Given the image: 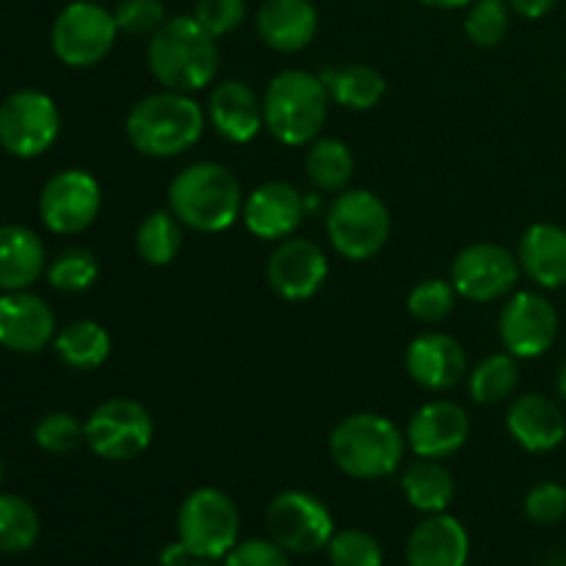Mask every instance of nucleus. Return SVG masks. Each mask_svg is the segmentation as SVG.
I'll return each mask as SVG.
<instances>
[{"label": "nucleus", "mask_w": 566, "mask_h": 566, "mask_svg": "<svg viewBox=\"0 0 566 566\" xmlns=\"http://www.w3.org/2000/svg\"><path fill=\"white\" fill-rule=\"evenodd\" d=\"M182 249V221L166 210H153L136 230V252L147 265H169Z\"/></svg>", "instance_id": "c756f323"}, {"label": "nucleus", "mask_w": 566, "mask_h": 566, "mask_svg": "<svg viewBox=\"0 0 566 566\" xmlns=\"http://www.w3.org/2000/svg\"><path fill=\"white\" fill-rule=\"evenodd\" d=\"M409 379L431 392H442L457 387L468 374V354L457 337L446 332H423L407 346Z\"/></svg>", "instance_id": "6ab92c4d"}, {"label": "nucleus", "mask_w": 566, "mask_h": 566, "mask_svg": "<svg viewBox=\"0 0 566 566\" xmlns=\"http://www.w3.org/2000/svg\"><path fill=\"white\" fill-rule=\"evenodd\" d=\"M332 103L348 111H370L385 99L387 81L370 64H343L321 72Z\"/></svg>", "instance_id": "a878e982"}, {"label": "nucleus", "mask_w": 566, "mask_h": 566, "mask_svg": "<svg viewBox=\"0 0 566 566\" xmlns=\"http://www.w3.org/2000/svg\"><path fill=\"white\" fill-rule=\"evenodd\" d=\"M221 566H291V553L282 551L271 536L265 539H241L224 558Z\"/></svg>", "instance_id": "a19ab883"}, {"label": "nucleus", "mask_w": 566, "mask_h": 566, "mask_svg": "<svg viewBox=\"0 0 566 566\" xmlns=\"http://www.w3.org/2000/svg\"><path fill=\"white\" fill-rule=\"evenodd\" d=\"M55 313L42 296L31 291H11L0 296V346L14 354H36L55 337Z\"/></svg>", "instance_id": "a211bd4d"}, {"label": "nucleus", "mask_w": 566, "mask_h": 566, "mask_svg": "<svg viewBox=\"0 0 566 566\" xmlns=\"http://www.w3.org/2000/svg\"><path fill=\"white\" fill-rule=\"evenodd\" d=\"M551 566H566V562H562V564H551Z\"/></svg>", "instance_id": "09e8293b"}, {"label": "nucleus", "mask_w": 566, "mask_h": 566, "mask_svg": "<svg viewBox=\"0 0 566 566\" xmlns=\"http://www.w3.org/2000/svg\"><path fill=\"white\" fill-rule=\"evenodd\" d=\"M48 282L61 293H83L97 282L99 263L94 252L83 247H70L55 254L48 265Z\"/></svg>", "instance_id": "72a5a7b5"}, {"label": "nucleus", "mask_w": 566, "mask_h": 566, "mask_svg": "<svg viewBox=\"0 0 566 566\" xmlns=\"http://www.w3.org/2000/svg\"><path fill=\"white\" fill-rule=\"evenodd\" d=\"M103 208V188L86 169H64L44 182L39 216L55 235H77L94 224Z\"/></svg>", "instance_id": "ddd939ff"}, {"label": "nucleus", "mask_w": 566, "mask_h": 566, "mask_svg": "<svg viewBox=\"0 0 566 566\" xmlns=\"http://www.w3.org/2000/svg\"><path fill=\"white\" fill-rule=\"evenodd\" d=\"M307 202L293 182L269 180L243 197L241 219L260 241H285L302 227Z\"/></svg>", "instance_id": "dca6fc26"}, {"label": "nucleus", "mask_w": 566, "mask_h": 566, "mask_svg": "<svg viewBox=\"0 0 566 566\" xmlns=\"http://www.w3.org/2000/svg\"><path fill=\"white\" fill-rule=\"evenodd\" d=\"M506 429L523 451L551 453L564 442L566 418L553 398L542 392H523L509 407Z\"/></svg>", "instance_id": "412c9836"}, {"label": "nucleus", "mask_w": 566, "mask_h": 566, "mask_svg": "<svg viewBox=\"0 0 566 566\" xmlns=\"http://www.w3.org/2000/svg\"><path fill=\"white\" fill-rule=\"evenodd\" d=\"M564 86H566V72H564Z\"/></svg>", "instance_id": "8fccbe9b"}, {"label": "nucleus", "mask_w": 566, "mask_h": 566, "mask_svg": "<svg viewBox=\"0 0 566 566\" xmlns=\"http://www.w3.org/2000/svg\"><path fill=\"white\" fill-rule=\"evenodd\" d=\"M407 434L390 418L376 412H354L329 434V457L340 473L357 481L390 479L403 462Z\"/></svg>", "instance_id": "39448f33"}, {"label": "nucleus", "mask_w": 566, "mask_h": 566, "mask_svg": "<svg viewBox=\"0 0 566 566\" xmlns=\"http://www.w3.org/2000/svg\"><path fill=\"white\" fill-rule=\"evenodd\" d=\"M147 66L164 88L193 94L216 81L219 39L193 14H175L149 36Z\"/></svg>", "instance_id": "f257e3e1"}, {"label": "nucleus", "mask_w": 566, "mask_h": 566, "mask_svg": "<svg viewBox=\"0 0 566 566\" xmlns=\"http://www.w3.org/2000/svg\"><path fill=\"white\" fill-rule=\"evenodd\" d=\"M205 116L213 125L224 142L230 144H249L258 138L263 130V99L258 97L249 83L235 81H219L210 88L208 105H205Z\"/></svg>", "instance_id": "aec40b11"}, {"label": "nucleus", "mask_w": 566, "mask_h": 566, "mask_svg": "<svg viewBox=\"0 0 566 566\" xmlns=\"http://www.w3.org/2000/svg\"><path fill=\"white\" fill-rule=\"evenodd\" d=\"M517 260L523 274L545 291L566 285V230L551 221L531 224L520 238Z\"/></svg>", "instance_id": "b1692460"}, {"label": "nucleus", "mask_w": 566, "mask_h": 566, "mask_svg": "<svg viewBox=\"0 0 566 566\" xmlns=\"http://www.w3.org/2000/svg\"><path fill=\"white\" fill-rule=\"evenodd\" d=\"M525 517L534 525H556L566 517V486L556 481H539L523 501Z\"/></svg>", "instance_id": "58836bf2"}, {"label": "nucleus", "mask_w": 566, "mask_h": 566, "mask_svg": "<svg viewBox=\"0 0 566 566\" xmlns=\"http://www.w3.org/2000/svg\"><path fill=\"white\" fill-rule=\"evenodd\" d=\"M265 531L291 556H315L335 536V517L313 492L285 490L265 509Z\"/></svg>", "instance_id": "1a4fd4ad"}, {"label": "nucleus", "mask_w": 566, "mask_h": 566, "mask_svg": "<svg viewBox=\"0 0 566 566\" xmlns=\"http://www.w3.org/2000/svg\"><path fill=\"white\" fill-rule=\"evenodd\" d=\"M59 133L61 114L50 94L20 88L0 105V147L14 158H39L53 147Z\"/></svg>", "instance_id": "9b49d317"}, {"label": "nucleus", "mask_w": 566, "mask_h": 566, "mask_svg": "<svg viewBox=\"0 0 566 566\" xmlns=\"http://www.w3.org/2000/svg\"><path fill=\"white\" fill-rule=\"evenodd\" d=\"M520 260L501 243H470L453 258L451 285L468 302L490 304L501 302L517 287Z\"/></svg>", "instance_id": "f8f14e48"}, {"label": "nucleus", "mask_w": 566, "mask_h": 566, "mask_svg": "<svg viewBox=\"0 0 566 566\" xmlns=\"http://www.w3.org/2000/svg\"><path fill=\"white\" fill-rule=\"evenodd\" d=\"M392 219L385 199L368 188H346L335 193L326 210V235L332 249L352 263L376 258L390 241Z\"/></svg>", "instance_id": "423d86ee"}, {"label": "nucleus", "mask_w": 566, "mask_h": 566, "mask_svg": "<svg viewBox=\"0 0 566 566\" xmlns=\"http://www.w3.org/2000/svg\"><path fill=\"white\" fill-rule=\"evenodd\" d=\"M556 390H558V396H562V401H566V359L556 374Z\"/></svg>", "instance_id": "a18cd8bd"}, {"label": "nucleus", "mask_w": 566, "mask_h": 566, "mask_svg": "<svg viewBox=\"0 0 566 566\" xmlns=\"http://www.w3.org/2000/svg\"><path fill=\"white\" fill-rule=\"evenodd\" d=\"M191 14L205 31L221 39L247 20V0H197Z\"/></svg>", "instance_id": "ea45409f"}, {"label": "nucleus", "mask_w": 566, "mask_h": 566, "mask_svg": "<svg viewBox=\"0 0 566 566\" xmlns=\"http://www.w3.org/2000/svg\"><path fill=\"white\" fill-rule=\"evenodd\" d=\"M401 490L409 506L423 514L448 512L457 495L453 475L440 459H415L401 475Z\"/></svg>", "instance_id": "bb28decb"}, {"label": "nucleus", "mask_w": 566, "mask_h": 566, "mask_svg": "<svg viewBox=\"0 0 566 566\" xmlns=\"http://www.w3.org/2000/svg\"><path fill=\"white\" fill-rule=\"evenodd\" d=\"M114 20L125 36H153L169 20V14H166L164 0H119Z\"/></svg>", "instance_id": "4c0bfd02"}, {"label": "nucleus", "mask_w": 566, "mask_h": 566, "mask_svg": "<svg viewBox=\"0 0 566 566\" xmlns=\"http://www.w3.org/2000/svg\"><path fill=\"white\" fill-rule=\"evenodd\" d=\"M177 539L193 558L221 562L241 542V512L235 501L216 486L193 490L177 512Z\"/></svg>", "instance_id": "0eeeda50"}, {"label": "nucleus", "mask_w": 566, "mask_h": 566, "mask_svg": "<svg viewBox=\"0 0 566 566\" xmlns=\"http://www.w3.org/2000/svg\"><path fill=\"white\" fill-rule=\"evenodd\" d=\"M457 298L459 293L451 282L440 280V276H429V280L418 282L409 291L407 310L420 324H442L457 307Z\"/></svg>", "instance_id": "f704fd0d"}, {"label": "nucleus", "mask_w": 566, "mask_h": 566, "mask_svg": "<svg viewBox=\"0 0 566 566\" xmlns=\"http://www.w3.org/2000/svg\"><path fill=\"white\" fill-rule=\"evenodd\" d=\"M119 28L114 11L94 0H72L59 11L50 31V44L61 64L88 70L114 50Z\"/></svg>", "instance_id": "6e6552de"}, {"label": "nucleus", "mask_w": 566, "mask_h": 566, "mask_svg": "<svg viewBox=\"0 0 566 566\" xmlns=\"http://www.w3.org/2000/svg\"><path fill=\"white\" fill-rule=\"evenodd\" d=\"M42 534V520L31 501L22 495L3 492L0 495V553H28L39 542Z\"/></svg>", "instance_id": "2f4dec72"}, {"label": "nucleus", "mask_w": 566, "mask_h": 566, "mask_svg": "<svg viewBox=\"0 0 566 566\" xmlns=\"http://www.w3.org/2000/svg\"><path fill=\"white\" fill-rule=\"evenodd\" d=\"M158 562H160V566H188L193 562V553L188 551L180 539H177V542H169V545L160 551Z\"/></svg>", "instance_id": "37998d69"}, {"label": "nucleus", "mask_w": 566, "mask_h": 566, "mask_svg": "<svg viewBox=\"0 0 566 566\" xmlns=\"http://www.w3.org/2000/svg\"><path fill=\"white\" fill-rule=\"evenodd\" d=\"M254 28L265 48L276 53H298L318 33V9L313 0H263L254 14Z\"/></svg>", "instance_id": "4be33fe9"}, {"label": "nucleus", "mask_w": 566, "mask_h": 566, "mask_svg": "<svg viewBox=\"0 0 566 566\" xmlns=\"http://www.w3.org/2000/svg\"><path fill=\"white\" fill-rule=\"evenodd\" d=\"M48 271L42 238L22 224L0 227V291H28Z\"/></svg>", "instance_id": "393cba45"}, {"label": "nucleus", "mask_w": 566, "mask_h": 566, "mask_svg": "<svg viewBox=\"0 0 566 566\" xmlns=\"http://www.w3.org/2000/svg\"><path fill=\"white\" fill-rule=\"evenodd\" d=\"M271 291L285 302H307L324 287L329 276V258L307 238H285L276 243L265 265Z\"/></svg>", "instance_id": "2eb2a0df"}, {"label": "nucleus", "mask_w": 566, "mask_h": 566, "mask_svg": "<svg viewBox=\"0 0 566 566\" xmlns=\"http://www.w3.org/2000/svg\"><path fill=\"white\" fill-rule=\"evenodd\" d=\"M169 210L182 227L205 235L230 230L243 210L241 180L216 160H199L169 182Z\"/></svg>", "instance_id": "7ed1b4c3"}, {"label": "nucleus", "mask_w": 566, "mask_h": 566, "mask_svg": "<svg viewBox=\"0 0 566 566\" xmlns=\"http://www.w3.org/2000/svg\"><path fill=\"white\" fill-rule=\"evenodd\" d=\"M205 122V108L191 94L164 88L133 105L125 119V133L136 153L164 160L197 147Z\"/></svg>", "instance_id": "f03ea898"}, {"label": "nucleus", "mask_w": 566, "mask_h": 566, "mask_svg": "<svg viewBox=\"0 0 566 566\" xmlns=\"http://www.w3.org/2000/svg\"><path fill=\"white\" fill-rule=\"evenodd\" d=\"M33 442L44 453H72L81 442H86V426L72 412H50L33 429Z\"/></svg>", "instance_id": "e433bc0d"}, {"label": "nucleus", "mask_w": 566, "mask_h": 566, "mask_svg": "<svg viewBox=\"0 0 566 566\" xmlns=\"http://www.w3.org/2000/svg\"><path fill=\"white\" fill-rule=\"evenodd\" d=\"M556 307L536 291H517L506 298L497 318V335L503 348L517 359H536L551 352L558 340Z\"/></svg>", "instance_id": "4468645a"}, {"label": "nucleus", "mask_w": 566, "mask_h": 566, "mask_svg": "<svg viewBox=\"0 0 566 566\" xmlns=\"http://www.w3.org/2000/svg\"><path fill=\"white\" fill-rule=\"evenodd\" d=\"M520 385V365L517 357L509 352L492 354V357L481 359L473 370H470V398L481 407H495V403L506 401L514 396Z\"/></svg>", "instance_id": "7c9ffc66"}, {"label": "nucleus", "mask_w": 566, "mask_h": 566, "mask_svg": "<svg viewBox=\"0 0 566 566\" xmlns=\"http://www.w3.org/2000/svg\"><path fill=\"white\" fill-rule=\"evenodd\" d=\"M329 92L321 75L307 70H282L263 92L265 130L285 147H307L329 119Z\"/></svg>", "instance_id": "20e7f679"}, {"label": "nucleus", "mask_w": 566, "mask_h": 566, "mask_svg": "<svg viewBox=\"0 0 566 566\" xmlns=\"http://www.w3.org/2000/svg\"><path fill=\"white\" fill-rule=\"evenodd\" d=\"M3 479H6V468H3V459H0V484H3Z\"/></svg>", "instance_id": "de8ad7c7"}, {"label": "nucleus", "mask_w": 566, "mask_h": 566, "mask_svg": "<svg viewBox=\"0 0 566 566\" xmlns=\"http://www.w3.org/2000/svg\"><path fill=\"white\" fill-rule=\"evenodd\" d=\"M512 6V11L523 20H542V17L551 14L556 9L558 0H506Z\"/></svg>", "instance_id": "79ce46f5"}, {"label": "nucleus", "mask_w": 566, "mask_h": 566, "mask_svg": "<svg viewBox=\"0 0 566 566\" xmlns=\"http://www.w3.org/2000/svg\"><path fill=\"white\" fill-rule=\"evenodd\" d=\"M53 352L66 368L72 370H94L108 359L111 335L97 321H72L64 329L55 332Z\"/></svg>", "instance_id": "cd10ccee"}, {"label": "nucleus", "mask_w": 566, "mask_h": 566, "mask_svg": "<svg viewBox=\"0 0 566 566\" xmlns=\"http://www.w3.org/2000/svg\"><path fill=\"white\" fill-rule=\"evenodd\" d=\"M468 528L451 514H426L407 539V566H468Z\"/></svg>", "instance_id": "5701e85b"}, {"label": "nucleus", "mask_w": 566, "mask_h": 566, "mask_svg": "<svg viewBox=\"0 0 566 566\" xmlns=\"http://www.w3.org/2000/svg\"><path fill=\"white\" fill-rule=\"evenodd\" d=\"M470 437V418L459 403L434 398L415 409L407 426V448L420 459H448L462 451Z\"/></svg>", "instance_id": "f3484780"}, {"label": "nucleus", "mask_w": 566, "mask_h": 566, "mask_svg": "<svg viewBox=\"0 0 566 566\" xmlns=\"http://www.w3.org/2000/svg\"><path fill=\"white\" fill-rule=\"evenodd\" d=\"M86 446L105 462H133L153 446L155 423L133 398H108L86 418Z\"/></svg>", "instance_id": "9d476101"}, {"label": "nucleus", "mask_w": 566, "mask_h": 566, "mask_svg": "<svg viewBox=\"0 0 566 566\" xmlns=\"http://www.w3.org/2000/svg\"><path fill=\"white\" fill-rule=\"evenodd\" d=\"M418 3L429 6V9H442V11H453V9H468L473 0H418Z\"/></svg>", "instance_id": "c03bdc74"}, {"label": "nucleus", "mask_w": 566, "mask_h": 566, "mask_svg": "<svg viewBox=\"0 0 566 566\" xmlns=\"http://www.w3.org/2000/svg\"><path fill=\"white\" fill-rule=\"evenodd\" d=\"M326 556L332 566H381L385 564V547L374 534L363 528L335 531L326 545Z\"/></svg>", "instance_id": "c9c22d12"}, {"label": "nucleus", "mask_w": 566, "mask_h": 566, "mask_svg": "<svg viewBox=\"0 0 566 566\" xmlns=\"http://www.w3.org/2000/svg\"><path fill=\"white\" fill-rule=\"evenodd\" d=\"M304 171H307V180L313 182V188L324 193H340L352 186L354 155L340 138L318 136L313 144H307Z\"/></svg>", "instance_id": "c85d7f7f"}, {"label": "nucleus", "mask_w": 566, "mask_h": 566, "mask_svg": "<svg viewBox=\"0 0 566 566\" xmlns=\"http://www.w3.org/2000/svg\"><path fill=\"white\" fill-rule=\"evenodd\" d=\"M188 566H216V562H205V558H193Z\"/></svg>", "instance_id": "49530a36"}, {"label": "nucleus", "mask_w": 566, "mask_h": 566, "mask_svg": "<svg viewBox=\"0 0 566 566\" xmlns=\"http://www.w3.org/2000/svg\"><path fill=\"white\" fill-rule=\"evenodd\" d=\"M512 6L506 0H473L464 14V36L475 48H497L512 25Z\"/></svg>", "instance_id": "473e14b6"}]
</instances>
